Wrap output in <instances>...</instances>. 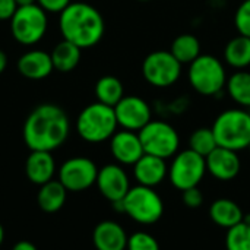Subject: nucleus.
<instances>
[{"label": "nucleus", "mask_w": 250, "mask_h": 250, "mask_svg": "<svg viewBox=\"0 0 250 250\" xmlns=\"http://www.w3.org/2000/svg\"><path fill=\"white\" fill-rule=\"evenodd\" d=\"M70 132V122L63 108L56 104H41L26 117L22 136L31 151H54L60 148Z\"/></svg>", "instance_id": "f257e3e1"}, {"label": "nucleus", "mask_w": 250, "mask_h": 250, "mask_svg": "<svg viewBox=\"0 0 250 250\" xmlns=\"http://www.w3.org/2000/svg\"><path fill=\"white\" fill-rule=\"evenodd\" d=\"M59 28L63 40L70 41L81 50L97 45L105 31L103 15L92 4L72 1L59 13Z\"/></svg>", "instance_id": "f03ea898"}, {"label": "nucleus", "mask_w": 250, "mask_h": 250, "mask_svg": "<svg viewBox=\"0 0 250 250\" xmlns=\"http://www.w3.org/2000/svg\"><path fill=\"white\" fill-rule=\"evenodd\" d=\"M117 126L114 107L98 101L86 105L76 119V132L88 144H101L111 139Z\"/></svg>", "instance_id": "7ed1b4c3"}, {"label": "nucleus", "mask_w": 250, "mask_h": 250, "mask_svg": "<svg viewBox=\"0 0 250 250\" xmlns=\"http://www.w3.org/2000/svg\"><path fill=\"white\" fill-rule=\"evenodd\" d=\"M212 132L218 146L243 151L250 144V113L245 108H230L214 120Z\"/></svg>", "instance_id": "20e7f679"}, {"label": "nucleus", "mask_w": 250, "mask_h": 250, "mask_svg": "<svg viewBox=\"0 0 250 250\" xmlns=\"http://www.w3.org/2000/svg\"><path fill=\"white\" fill-rule=\"evenodd\" d=\"M188 79L190 86L204 97H217L227 83L224 63L211 54H201L189 64Z\"/></svg>", "instance_id": "39448f33"}, {"label": "nucleus", "mask_w": 250, "mask_h": 250, "mask_svg": "<svg viewBox=\"0 0 250 250\" xmlns=\"http://www.w3.org/2000/svg\"><path fill=\"white\" fill-rule=\"evenodd\" d=\"M123 214L142 226H151L161 220L164 214V202L154 188L136 185L129 189L122 201Z\"/></svg>", "instance_id": "423d86ee"}, {"label": "nucleus", "mask_w": 250, "mask_h": 250, "mask_svg": "<svg viewBox=\"0 0 250 250\" xmlns=\"http://www.w3.org/2000/svg\"><path fill=\"white\" fill-rule=\"evenodd\" d=\"M48 28L47 12L37 3L19 6L10 18V32L22 45H34L41 41Z\"/></svg>", "instance_id": "0eeeda50"}, {"label": "nucleus", "mask_w": 250, "mask_h": 250, "mask_svg": "<svg viewBox=\"0 0 250 250\" xmlns=\"http://www.w3.org/2000/svg\"><path fill=\"white\" fill-rule=\"evenodd\" d=\"M138 135L145 154L167 160L179 152L180 136L177 130L164 120H151L138 132Z\"/></svg>", "instance_id": "6e6552de"}, {"label": "nucleus", "mask_w": 250, "mask_h": 250, "mask_svg": "<svg viewBox=\"0 0 250 250\" xmlns=\"http://www.w3.org/2000/svg\"><path fill=\"white\" fill-rule=\"evenodd\" d=\"M207 174V163L205 158L192 149L179 151L168 167V179L170 183L180 192L196 188L204 180Z\"/></svg>", "instance_id": "1a4fd4ad"}, {"label": "nucleus", "mask_w": 250, "mask_h": 250, "mask_svg": "<svg viewBox=\"0 0 250 250\" xmlns=\"http://www.w3.org/2000/svg\"><path fill=\"white\" fill-rule=\"evenodd\" d=\"M182 63L166 50L149 53L142 63V75L145 81L155 88L173 86L182 76Z\"/></svg>", "instance_id": "9d476101"}, {"label": "nucleus", "mask_w": 250, "mask_h": 250, "mask_svg": "<svg viewBox=\"0 0 250 250\" xmlns=\"http://www.w3.org/2000/svg\"><path fill=\"white\" fill-rule=\"evenodd\" d=\"M98 176L97 164L86 157L66 160L59 168V182L67 192H82L95 185Z\"/></svg>", "instance_id": "9b49d317"}, {"label": "nucleus", "mask_w": 250, "mask_h": 250, "mask_svg": "<svg viewBox=\"0 0 250 250\" xmlns=\"http://www.w3.org/2000/svg\"><path fill=\"white\" fill-rule=\"evenodd\" d=\"M114 113L122 129L139 132L152 120V110L149 104L136 95H125L116 105Z\"/></svg>", "instance_id": "f8f14e48"}, {"label": "nucleus", "mask_w": 250, "mask_h": 250, "mask_svg": "<svg viewBox=\"0 0 250 250\" xmlns=\"http://www.w3.org/2000/svg\"><path fill=\"white\" fill-rule=\"evenodd\" d=\"M95 185L100 193L111 204L123 201L130 189L129 176L120 164H107L98 168Z\"/></svg>", "instance_id": "ddd939ff"}, {"label": "nucleus", "mask_w": 250, "mask_h": 250, "mask_svg": "<svg viewBox=\"0 0 250 250\" xmlns=\"http://www.w3.org/2000/svg\"><path fill=\"white\" fill-rule=\"evenodd\" d=\"M207 173L220 182H230L236 179L242 168V161L236 151L217 146L208 157H205Z\"/></svg>", "instance_id": "4468645a"}, {"label": "nucleus", "mask_w": 250, "mask_h": 250, "mask_svg": "<svg viewBox=\"0 0 250 250\" xmlns=\"http://www.w3.org/2000/svg\"><path fill=\"white\" fill-rule=\"evenodd\" d=\"M110 151L120 166H133L145 154L138 132L126 129H122L111 136Z\"/></svg>", "instance_id": "2eb2a0df"}, {"label": "nucleus", "mask_w": 250, "mask_h": 250, "mask_svg": "<svg viewBox=\"0 0 250 250\" xmlns=\"http://www.w3.org/2000/svg\"><path fill=\"white\" fill-rule=\"evenodd\" d=\"M133 176L138 185L146 188H155L161 185L168 176V167L166 160L155 155L144 154L133 164Z\"/></svg>", "instance_id": "dca6fc26"}, {"label": "nucleus", "mask_w": 250, "mask_h": 250, "mask_svg": "<svg viewBox=\"0 0 250 250\" xmlns=\"http://www.w3.org/2000/svg\"><path fill=\"white\" fill-rule=\"evenodd\" d=\"M18 70L26 79H44L54 70L51 54L44 50H29L19 57Z\"/></svg>", "instance_id": "f3484780"}, {"label": "nucleus", "mask_w": 250, "mask_h": 250, "mask_svg": "<svg viewBox=\"0 0 250 250\" xmlns=\"http://www.w3.org/2000/svg\"><path fill=\"white\" fill-rule=\"evenodd\" d=\"M129 236L116 221H101L92 233V243L97 250H126Z\"/></svg>", "instance_id": "a211bd4d"}, {"label": "nucleus", "mask_w": 250, "mask_h": 250, "mask_svg": "<svg viewBox=\"0 0 250 250\" xmlns=\"http://www.w3.org/2000/svg\"><path fill=\"white\" fill-rule=\"evenodd\" d=\"M25 173L31 183L42 186L53 180L56 173V163L48 151H31L25 163Z\"/></svg>", "instance_id": "6ab92c4d"}, {"label": "nucleus", "mask_w": 250, "mask_h": 250, "mask_svg": "<svg viewBox=\"0 0 250 250\" xmlns=\"http://www.w3.org/2000/svg\"><path fill=\"white\" fill-rule=\"evenodd\" d=\"M209 218L218 227L229 230V229L234 227L236 224L242 223L245 218V214H243L242 208L234 201L221 198L211 204Z\"/></svg>", "instance_id": "aec40b11"}, {"label": "nucleus", "mask_w": 250, "mask_h": 250, "mask_svg": "<svg viewBox=\"0 0 250 250\" xmlns=\"http://www.w3.org/2000/svg\"><path fill=\"white\" fill-rule=\"evenodd\" d=\"M67 198V189L59 180H50L40 186L37 202L38 207L48 214L57 212L63 208Z\"/></svg>", "instance_id": "412c9836"}, {"label": "nucleus", "mask_w": 250, "mask_h": 250, "mask_svg": "<svg viewBox=\"0 0 250 250\" xmlns=\"http://www.w3.org/2000/svg\"><path fill=\"white\" fill-rule=\"evenodd\" d=\"M81 53L82 50L78 45L72 44L70 41H60L50 53L54 69L62 73L72 72L81 62Z\"/></svg>", "instance_id": "4be33fe9"}, {"label": "nucleus", "mask_w": 250, "mask_h": 250, "mask_svg": "<svg viewBox=\"0 0 250 250\" xmlns=\"http://www.w3.org/2000/svg\"><path fill=\"white\" fill-rule=\"evenodd\" d=\"M224 60L229 66L243 70L250 66V38L237 35L231 38L224 48Z\"/></svg>", "instance_id": "5701e85b"}, {"label": "nucleus", "mask_w": 250, "mask_h": 250, "mask_svg": "<svg viewBox=\"0 0 250 250\" xmlns=\"http://www.w3.org/2000/svg\"><path fill=\"white\" fill-rule=\"evenodd\" d=\"M95 97L98 103L114 107L125 97V88L122 81L111 75L100 78L95 83Z\"/></svg>", "instance_id": "b1692460"}, {"label": "nucleus", "mask_w": 250, "mask_h": 250, "mask_svg": "<svg viewBox=\"0 0 250 250\" xmlns=\"http://www.w3.org/2000/svg\"><path fill=\"white\" fill-rule=\"evenodd\" d=\"M170 53L182 64H190L201 56V42L192 34H182L174 38Z\"/></svg>", "instance_id": "393cba45"}, {"label": "nucleus", "mask_w": 250, "mask_h": 250, "mask_svg": "<svg viewBox=\"0 0 250 250\" xmlns=\"http://www.w3.org/2000/svg\"><path fill=\"white\" fill-rule=\"evenodd\" d=\"M230 98L243 108L250 107V72L237 70L234 72L226 83Z\"/></svg>", "instance_id": "a878e982"}, {"label": "nucleus", "mask_w": 250, "mask_h": 250, "mask_svg": "<svg viewBox=\"0 0 250 250\" xmlns=\"http://www.w3.org/2000/svg\"><path fill=\"white\" fill-rule=\"evenodd\" d=\"M217 146L218 144L212 127H199L189 136V149L202 155L204 158L208 157Z\"/></svg>", "instance_id": "bb28decb"}, {"label": "nucleus", "mask_w": 250, "mask_h": 250, "mask_svg": "<svg viewBox=\"0 0 250 250\" xmlns=\"http://www.w3.org/2000/svg\"><path fill=\"white\" fill-rule=\"evenodd\" d=\"M227 250H250V224L242 221L227 230L226 234Z\"/></svg>", "instance_id": "cd10ccee"}, {"label": "nucleus", "mask_w": 250, "mask_h": 250, "mask_svg": "<svg viewBox=\"0 0 250 250\" xmlns=\"http://www.w3.org/2000/svg\"><path fill=\"white\" fill-rule=\"evenodd\" d=\"M126 250H160V243L152 234L146 231H136L129 236Z\"/></svg>", "instance_id": "c85d7f7f"}, {"label": "nucleus", "mask_w": 250, "mask_h": 250, "mask_svg": "<svg viewBox=\"0 0 250 250\" xmlns=\"http://www.w3.org/2000/svg\"><path fill=\"white\" fill-rule=\"evenodd\" d=\"M234 26L240 35L250 38V0H243L234 13Z\"/></svg>", "instance_id": "c756f323"}, {"label": "nucleus", "mask_w": 250, "mask_h": 250, "mask_svg": "<svg viewBox=\"0 0 250 250\" xmlns=\"http://www.w3.org/2000/svg\"><path fill=\"white\" fill-rule=\"evenodd\" d=\"M182 199H183V204L188 208L196 209L204 204V193L198 186L190 188V189H186V190L182 192Z\"/></svg>", "instance_id": "7c9ffc66"}, {"label": "nucleus", "mask_w": 250, "mask_h": 250, "mask_svg": "<svg viewBox=\"0 0 250 250\" xmlns=\"http://www.w3.org/2000/svg\"><path fill=\"white\" fill-rule=\"evenodd\" d=\"M47 13H62L72 1L70 0H35Z\"/></svg>", "instance_id": "2f4dec72"}, {"label": "nucleus", "mask_w": 250, "mask_h": 250, "mask_svg": "<svg viewBox=\"0 0 250 250\" xmlns=\"http://www.w3.org/2000/svg\"><path fill=\"white\" fill-rule=\"evenodd\" d=\"M18 7L16 0H0V21H10Z\"/></svg>", "instance_id": "473e14b6"}, {"label": "nucleus", "mask_w": 250, "mask_h": 250, "mask_svg": "<svg viewBox=\"0 0 250 250\" xmlns=\"http://www.w3.org/2000/svg\"><path fill=\"white\" fill-rule=\"evenodd\" d=\"M12 250H38L35 248L34 243L28 242V240H21L18 243H15V246L12 248Z\"/></svg>", "instance_id": "72a5a7b5"}, {"label": "nucleus", "mask_w": 250, "mask_h": 250, "mask_svg": "<svg viewBox=\"0 0 250 250\" xmlns=\"http://www.w3.org/2000/svg\"><path fill=\"white\" fill-rule=\"evenodd\" d=\"M6 66H7V57H6V54L0 50V75L4 72Z\"/></svg>", "instance_id": "f704fd0d"}, {"label": "nucleus", "mask_w": 250, "mask_h": 250, "mask_svg": "<svg viewBox=\"0 0 250 250\" xmlns=\"http://www.w3.org/2000/svg\"><path fill=\"white\" fill-rule=\"evenodd\" d=\"M16 3L19 6H23V4H31V3H35V0H16Z\"/></svg>", "instance_id": "c9c22d12"}, {"label": "nucleus", "mask_w": 250, "mask_h": 250, "mask_svg": "<svg viewBox=\"0 0 250 250\" xmlns=\"http://www.w3.org/2000/svg\"><path fill=\"white\" fill-rule=\"evenodd\" d=\"M3 240H4V230H3V226L0 224V246L3 245Z\"/></svg>", "instance_id": "e433bc0d"}, {"label": "nucleus", "mask_w": 250, "mask_h": 250, "mask_svg": "<svg viewBox=\"0 0 250 250\" xmlns=\"http://www.w3.org/2000/svg\"><path fill=\"white\" fill-rule=\"evenodd\" d=\"M243 221H245V223H248V224H250V214H246V215H245Z\"/></svg>", "instance_id": "4c0bfd02"}, {"label": "nucleus", "mask_w": 250, "mask_h": 250, "mask_svg": "<svg viewBox=\"0 0 250 250\" xmlns=\"http://www.w3.org/2000/svg\"><path fill=\"white\" fill-rule=\"evenodd\" d=\"M138 1H141V3H146V1H151V0H138Z\"/></svg>", "instance_id": "58836bf2"}, {"label": "nucleus", "mask_w": 250, "mask_h": 250, "mask_svg": "<svg viewBox=\"0 0 250 250\" xmlns=\"http://www.w3.org/2000/svg\"><path fill=\"white\" fill-rule=\"evenodd\" d=\"M246 110H248V111H249V113H250V107H249V108H246Z\"/></svg>", "instance_id": "ea45409f"}, {"label": "nucleus", "mask_w": 250, "mask_h": 250, "mask_svg": "<svg viewBox=\"0 0 250 250\" xmlns=\"http://www.w3.org/2000/svg\"><path fill=\"white\" fill-rule=\"evenodd\" d=\"M248 149H249V151H250V144H249V146H248Z\"/></svg>", "instance_id": "a19ab883"}]
</instances>
